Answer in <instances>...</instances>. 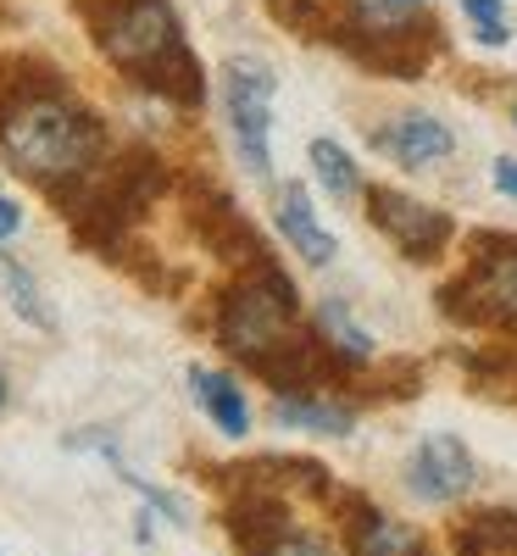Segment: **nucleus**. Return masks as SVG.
Listing matches in <instances>:
<instances>
[{
	"label": "nucleus",
	"mask_w": 517,
	"mask_h": 556,
	"mask_svg": "<svg viewBox=\"0 0 517 556\" xmlns=\"http://www.w3.org/2000/svg\"><path fill=\"white\" fill-rule=\"evenodd\" d=\"M456 301H474L462 317L474 323H517V240L512 235H479L474 240V267L462 285L445 290V312Z\"/></svg>",
	"instance_id": "5"
},
{
	"label": "nucleus",
	"mask_w": 517,
	"mask_h": 556,
	"mask_svg": "<svg viewBox=\"0 0 517 556\" xmlns=\"http://www.w3.org/2000/svg\"><path fill=\"white\" fill-rule=\"evenodd\" d=\"M106 56L128 73H139L151 89L173 101H201V67L184 51L178 39V17L167 0H117L112 23L101 28Z\"/></svg>",
	"instance_id": "2"
},
{
	"label": "nucleus",
	"mask_w": 517,
	"mask_h": 556,
	"mask_svg": "<svg viewBox=\"0 0 517 556\" xmlns=\"http://www.w3.org/2000/svg\"><path fill=\"white\" fill-rule=\"evenodd\" d=\"M312 167H317L323 190L335 195V201L362 195V173H356V162L345 156V146H335V139H317V146H312Z\"/></svg>",
	"instance_id": "11"
},
{
	"label": "nucleus",
	"mask_w": 517,
	"mask_h": 556,
	"mask_svg": "<svg viewBox=\"0 0 517 556\" xmlns=\"http://www.w3.org/2000/svg\"><path fill=\"white\" fill-rule=\"evenodd\" d=\"M474 28H479V39H484V45H506V39H512V34H506V23H474Z\"/></svg>",
	"instance_id": "21"
},
{
	"label": "nucleus",
	"mask_w": 517,
	"mask_h": 556,
	"mask_svg": "<svg viewBox=\"0 0 517 556\" xmlns=\"http://www.w3.org/2000/svg\"><path fill=\"white\" fill-rule=\"evenodd\" d=\"M462 12L474 23H501V0H462Z\"/></svg>",
	"instance_id": "18"
},
{
	"label": "nucleus",
	"mask_w": 517,
	"mask_h": 556,
	"mask_svg": "<svg viewBox=\"0 0 517 556\" xmlns=\"http://www.w3.org/2000/svg\"><path fill=\"white\" fill-rule=\"evenodd\" d=\"M351 17L367 34H401L423 17V0H351Z\"/></svg>",
	"instance_id": "13"
},
{
	"label": "nucleus",
	"mask_w": 517,
	"mask_h": 556,
	"mask_svg": "<svg viewBox=\"0 0 517 556\" xmlns=\"http://www.w3.org/2000/svg\"><path fill=\"white\" fill-rule=\"evenodd\" d=\"M278 424H285V429H312V434H345L351 412L317 406V401H278Z\"/></svg>",
	"instance_id": "14"
},
{
	"label": "nucleus",
	"mask_w": 517,
	"mask_h": 556,
	"mask_svg": "<svg viewBox=\"0 0 517 556\" xmlns=\"http://www.w3.org/2000/svg\"><path fill=\"white\" fill-rule=\"evenodd\" d=\"M223 112H228V134H234V151H240L245 173L251 178H267L273 173V146H267V134H273V67L256 62V56H234L223 62Z\"/></svg>",
	"instance_id": "4"
},
{
	"label": "nucleus",
	"mask_w": 517,
	"mask_h": 556,
	"mask_svg": "<svg viewBox=\"0 0 517 556\" xmlns=\"http://www.w3.org/2000/svg\"><path fill=\"white\" fill-rule=\"evenodd\" d=\"M196 390H201V406L212 412V424L223 429V434H234V440H240L245 429H251V412H245V395L240 390H234L223 374H201V367H196Z\"/></svg>",
	"instance_id": "10"
},
{
	"label": "nucleus",
	"mask_w": 517,
	"mask_h": 556,
	"mask_svg": "<svg viewBox=\"0 0 517 556\" xmlns=\"http://www.w3.org/2000/svg\"><path fill=\"white\" fill-rule=\"evenodd\" d=\"M262 556H328V545L312 540V534H285V540H273Z\"/></svg>",
	"instance_id": "17"
},
{
	"label": "nucleus",
	"mask_w": 517,
	"mask_h": 556,
	"mask_svg": "<svg viewBox=\"0 0 517 556\" xmlns=\"http://www.w3.org/2000/svg\"><path fill=\"white\" fill-rule=\"evenodd\" d=\"M278 228H285V240L312 262V267H328L335 262V235L317 223V212H312V201H306V190L301 184H290L285 195H278Z\"/></svg>",
	"instance_id": "9"
},
{
	"label": "nucleus",
	"mask_w": 517,
	"mask_h": 556,
	"mask_svg": "<svg viewBox=\"0 0 517 556\" xmlns=\"http://www.w3.org/2000/svg\"><path fill=\"white\" fill-rule=\"evenodd\" d=\"M0 406H7V379H0Z\"/></svg>",
	"instance_id": "22"
},
{
	"label": "nucleus",
	"mask_w": 517,
	"mask_h": 556,
	"mask_svg": "<svg viewBox=\"0 0 517 556\" xmlns=\"http://www.w3.org/2000/svg\"><path fill=\"white\" fill-rule=\"evenodd\" d=\"M367 217L379 235H390V245L406 262H434L451 245V217L401 195V190H367Z\"/></svg>",
	"instance_id": "6"
},
{
	"label": "nucleus",
	"mask_w": 517,
	"mask_h": 556,
	"mask_svg": "<svg viewBox=\"0 0 517 556\" xmlns=\"http://www.w3.org/2000/svg\"><path fill=\"white\" fill-rule=\"evenodd\" d=\"M0 285H7L17 317L39 323V329H51V312H45V301H39V285L28 278V267H17V256H7V251H0Z\"/></svg>",
	"instance_id": "15"
},
{
	"label": "nucleus",
	"mask_w": 517,
	"mask_h": 556,
	"mask_svg": "<svg viewBox=\"0 0 517 556\" xmlns=\"http://www.w3.org/2000/svg\"><path fill=\"white\" fill-rule=\"evenodd\" d=\"M295 329V290H290V278L256 262V273L245 278L240 290H228L223 312H217V334L228 351H240L251 362H262L267 351H278L290 340Z\"/></svg>",
	"instance_id": "3"
},
{
	"label": "nucleus",
	"mask_w": 517,
	"mask_h": 556,
	"mask_svg": "<svg viewBox=\"0 0 517 556\" xmlns=\"http://www.w3.org/2000/svg\"><path fill=\"white\" fill-rule=\"evenodd\" d=\"M323 334L335 340V351H340V356H351V362H367V356H373V340L356 329L351 312H345L340 301H323Z\"/></svg>",
	"instance_id": "16"
},
{
	"label": "nucleus",
	"mask_w": 517,
	"mask_h": 556,
	"mask_svg": "<svg viewBox=\"0 0 517 556\" xmlns=\"http://www.w3.org/2000/svg\"><path fill=\"white\" fill-rule=\"evenodd\" d=\"M495 190L517 201V162H512V156H506V162H495Z\"/></svg>",
	"instance_id": "20"
},
{
	"label": "nucleus",
	"mask_w": 517,
	"mask_h": 556,
	"mask_svg": "<svg viewBox=\"0 0 517 556\" xmlns=\"http://www.w3.org/2000/svg\"><path fill=\"white\" fill-rule=\"evenodd\" d=\"M406 479H412V495H417V501L445 506V501H456V495L474 490V456H467V445H462L456 434H429V440L417 445Z\"/></svg>",
	"instance_id": "7"
},
{
	"label": "nucleus",
	"mask_w": 517,
	"mask_h": 556,
	"mask_svg": "<svg viewBox=\"0 0 517 556\" xmlns=\"http://www.w3.org/2000/svg\"><path fill=\"white\" fill-rule=\"evenodd\" d=\"M356 556H429L423 540L406 529V523H390V518H367L356 529Z\"/></svg>",
	"instance_id": "12"
},
{
	"label": "nucleus",
	"mask_w": 517,
	"mask_h": 556,
	"mask_svg": "<svg viewBox=\"0 0 517 556\" xmlns=\"http://www.w3.org/2000/svg\"><path fill=\"white\" fill-rule=\"evenodd\" d=\"M0 151L17 162V173L56 184L78 178L101 156V123L84 106H73L56 84L45 89H17V101L0 106Z\"/></svg>",
	"instance_id": "1"
},
{
	"label": "nucleus",
	"mask_w": 517,
	"mask_h": 556,
	"mask_svg": "<svg viewBox=\"0 0 517 556\" xmlns=\"http://www.w3.org/2000/svg\"><path fill=\"white\" fill-rule=\"evenodd\" d=\"M17 228H23V212H17V201H7V195H0V240H12Z\"/></svg>",
	"instance_id": "19"
},
{
	"label": "nucleus",
	"mask_w": 517,
	"mask_h": 556,
	"mask_svg": "<svg viewBox=\"0 0 517 556\" xmlns=\"http://www.w3.org/2000/svg\"><path fill=\"white\" fill-rule=\"evenodd\" d=\"M373 146H379L390 162H401V167H434V162H445L451 151H456V139H451V128L440 123V117H429V112H406V117H395L390 128H379L373 134Z\"/></svg>",
	"instance_id": "8"
}]
</instances>
